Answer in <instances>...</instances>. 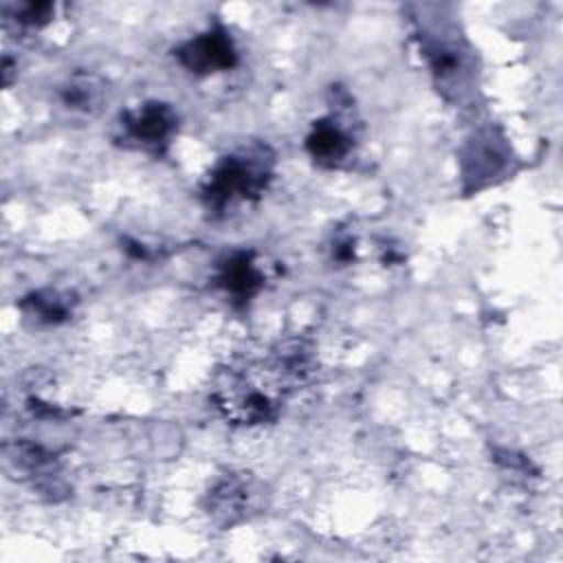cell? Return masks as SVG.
<instances>
[{
    "label": "cell",
    "instance_id": "cell-1",
    "mask_svg": "<svg viewBox=\"0 0 563 563\" xmlns=\"http://www.w3.org/2000/svg\"><path fill=\"white\" fill-rule=\"evenodd\" d=\"M310 369V345L292 339L277 345L266 361L227 369L213 391V400L238 424L271 422L277 418L286 394L301 385Z\"/></svg>",
    "mask_w": 563,
    "mask_h": 563
},
{
    "label": "cell",
    "instance_id": "cell-2",
    "mask_svg": "<svg viewBox=\"0 0 563 563\" xmlns=\"http://www.w3.org/2000/svg\"><path fill=\"white\" fill-rule=\"evenodd\" d=\"M420 51L429 62L438 90L464 99L473 81V57L457 26L442 15H416Z\"/></svg>",
    "mask_w": 563,
    "mask_h": 563
},
{
    "label": "cell",
    "instance_id": "cell-3",
    "mask_svg": "<svg viewBox=\"0 0 563 563\" xmlns=\"http://www.w3.org/2000/svg\"><path fill=\"white\" fill-rule=\"evenodd\" d=\"M271 174L273 152L266 145L242 147L218 161L202 189V200L213 211H224L240 200H253L266 189Z\"/></svg>",
    "mask_w": 563,
    "mask_h": 563
},
{
    "label": "cell",
    "instance_id": "cell-4",
    "mask_svg": "<svg viewBox=\"0 0 563 563\" xmlns=\"http://www.w3.org/2000/svg\"><path fill=\"white\" fill-rule=\"evenodd\" d=\"M510 158L512 150L497 128L488 125L473 132V136L464 143L460 154V174L464 180V191H479L499 180L508 172Z\"/></svg>",
    "mask_w": 563,
    "mask_h": 563
},
{
    "label": "cell",
    "instance_id": "cell-5",
    "mask_svg": "<svg viewBox=\"0 0 563 563\" xmlns=\"http://www.w3.org/2000/svg\"><path fill=\"white\" fill-rule=\"evenodd\" d=\"M119 125L123 139L134 143V147L145 152H161L176 132L178 119L172 106L161 101H145L121 112Z\"/></svg>",
    "mask_w": 563,
    "mask_h": 563
},
{
    "label": "cell",
    "instance_id": "cell-6",
    "mask_svg": "<svg viewBox=\"0 0 563 563\" xmlns=\"http://www.w3.org/2000/svg\"><path fill=\"white\" fill-rule=\"evenodd\" d=\"M176 57L189 73L211 75L233 68L238 62V51L224 29H209L178 46Z\"/></svg>",
    "mask_w": 563,
    "mask_h": 563
},
{
    "label": "cell",
    "instance_id": "cell-7",
    "mask_svg": "<svg viewBox=\"0 0 563 563\" xmlns=\"http://www.w3.org/2000/svg\"><path fill=\"white\" fill-rule=\"evenodd\" d=\"M306 150L317 165L332 169L347 161L354 150V136L339 119L328 117L314 123L306 139Z\"/></svg>",
    "mask_w": 563,
    "mask_h": 563
},
{
    "label": "cell",
    "instance_id": "cell-8",
    "mask_svg": "<svg viewBox=\"0 0 563 563\" xmlns=\"http://www.w3.org/2000/svg\"><path fill=\"white\" fill-rule=\"evenodd\" d=\"M255 488L242 475H227L209 490V512L224 526H231L249 515L255 506Z\"/></svg>",
    "mask_w": 563,
    "mask_h": 563
},
{
    "label": "cell",
    "instance_id": "cell-9",
    "mask_svg": "<svg viewBox=\"0 0 563 563\" xmlns=\"http://www.w3.org/2000/svg\"><path fill=\"white\" fill-rule=\"evenodd\" d=\"M218 286L233 299H251L264 284V275L251 251H238L218 266Z\"/></svg>",
    "mask_w": 563,
    "mask_h": 563
},
{
    "label": "cell",
    "instance_id": "cell-10",
    "mask_svg": "<svg viewBox=\"0 0 563 563\" xmlns=\"http://www.w3.org/2000/svg\"><path fill=\"white\" fill-rule=\"evenodd\" d=\"M73 306L75 299L70 297V292L53 288L33 290L20 301V310L40 325H59L68 321L73 314Z\"/></svg>",
    "mask_w": 563,
    "mask_h": 563
},
{
    "label": "cell",
    "instance_id": "cell-11",
    "mask_svg": "<svg viewBox=\"0 0 563 563\" xmlns=\"http://www.w3.org/2000/svg\"><path fill=\"white\" fill-rule=\"evenodd\" d=\"M59 99L73 112L92 114L101 101V84L92 75H75L62 86Z\"/></svg>",
    "mask_w": 563,
    "mask_h": 563
},
{
    "label": "cell",
    "instance_id": "cell-12",
    "mask_svg": "<svg viewBox=\"0 0 563 563\" xmlns=\"http://www.w3.org/2000/svg\"><path fill=\"white\" fill-rule=\"evenodd\" d=\"M53 4L48 2H26L15 7V22L24 26H42L51 20Z\"/></svg>",
    "mask_w": 563,
    "mask_h": 563
}]
</instances>
